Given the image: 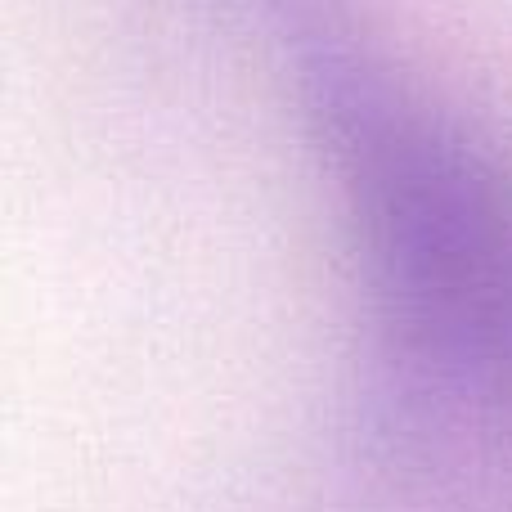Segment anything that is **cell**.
I'll list each match as a JSON object with an SVG mask.
<instances>
[{
	"label": "cell",
	"mask_w": 512,
	"mask_h": 512,
	"mask_svg": "<svg viewBox=\"0 0 512 512\" xmlns=\"http://www.w3.org/2000/svg\"><path fill=\"white\" fill-rule=\"evenodd\" d=\"M328 126L396 328L459 378L512 382L508 176L454 126L369 81H337Z\"/></svg>",
	"instance_id": "1"
}]
</instances>
